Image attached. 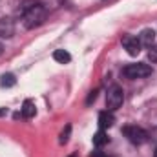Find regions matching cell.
I'll use <instances>...</instances> for the list:
<instances>
[{
	"instance_id": "1",
	"label": "cell",
	"mask_w": 157,
	"mask_h": 157,
	"mask_svg": "<svg viewBox=\"0 0 157 157\" xmlns=\"http://www.w3.org/2000/svg\"><path fill=\"white\" fill-rule=\"evenodd\" d=\"M18 15L22 17L24 28L35 29V28H39V26H42L46 22L48 11H46V6L44 4L35 2V0H28V2H24L18 7Z\"/></svg>"
},
{
	"instance_id": "2",
	"label": "cell",
	"mask_w": 157,
	"mask_h": 157,
	"mask_svg": "<svg viewBox=\"0 0 157 157\" xmlns=\"http://www.w3.org/2000/svg\"><path fill=\"white\" fill-rule=\"evenodd\" d=\"M122 75L130 80H135V78H144L148 75H152V68L144 62H135V64H128L122 68Z\"/></svg>"
},
{
	"instance_id": "3",
	"label": "cell",
	"mask_w": 157,
	"mask_h": 157,
	"mask_svg": "<svg viewBox=\"0 0 157 157\" xmlns=\"http://www.w3.org/2000/svg\"><path fill=\"white\" fill-rule=\"evenodd\" d=\"M122 102H124V91H122V88L117 86V84L112 86L108 90V93H106V108L110 112H115V110H119L122 106Z\"/></svg>"
},
{
	"instance_id": "4",
	"label": "cell",
	"mask_w": 157,
	"mask_h": 157,
	"mask_svg": "<svg viewBox=\"0 0 157 157\" xmlns=\"http://www.w3.org/2000/svg\"><path fill=\"white\" fill-rule=\"evenodd\" d=\"M122 133H124V137H126L132 144H143V143H146V139H148V133H146L143 128L135 126V124L124 126V128H122Z\"/></svg>"
},
{
	"instance_id": "5",
	"label": "cell",
	"mask_w": 157,
	"mask_h": 157,
	"mask_svg": "<svg viewBox=\"0 0 157 157\" xmlns=\"http://www.w3.org/2000/svg\"><path fill=\"white\" fill-rule=\"evenodd\" d=\"M122 46H124V49L128 51V55H132V57H135V55H139L141 53V42L137 37H132V35H126V37H122Z\"/></svg>"
},
{
	"instance_id": "6",
	"label": "cell",
	"mask_w": 157,
	"mask_h": 157,
	"mask_svg": "<svg viewBox=\"0 0 157 157\" xmlns=\"http://www.w3.org/2000/svg\"><path fill=\"white\" fill-rule=\"evenodd\" d=\"M15 35L13 18H0V39H11Z\"/></svg>"
},
{
	"instance_id": "7",
	"label": "cell",
	"mask_w": 157,
	"mask_h": 157,
	"mask_svg": "<svg viewBox=\"0 0 157 157\" xmlns=\"http://www.w3.org/2000/svg\"><path fill=\"white\" fill-rule=\"evenodd\" d=\"M137 39H139V42H141V46L150 48V46L155 44V31H154V29H143V31L139 33Z\"/></svg>"
},
{
	"instance_id": "8",
	"label": "cell",
	"mask_w": 157,
	"mask_h": 157,
	"mask_svg": "<svg viewBox=\"0 0 157 157\" xmlns=\"http://www.w3.org/2000/svg\"><path fill=\"white\" fill-rule=\"evenodd\" d=\"M115 122V117H113V112L106 110V112H101L99 113V126L101 130H106V128H112Z\"/></svg>"
},
{
	"instance_id": "9",
	"label": "cell",
	"mask_w": 157,
	"mask_h": 157,
	"mask_svg": "<svg viewBox=\"0 0 157 157\" xmlns=\"http://www.w3.org/2000/svg\"><path fill=\"white\" fill-rule=\"evenodd\" d=\"M35 113H37V108H35V104H33V101H24V104H22V110H20V115L26 119H31L35 117Z\"/></svg>"
},
{
	"instance_id": "10",
	"label": "cell",
	"mask_w": 157,
	"mask_h": 157,
	"mask_svg": "<svg viewBox=\"0 0 157 157\" xmlns=\"http://www.w3.org/2000/svg\"><path fill=\"white\" fill-rule=\"evenodd\" d=\"M53 60H57L59 64H68L71 60V55L66 49H55L53 51Z\"/></svg>"
},
{
	"instance_id": "11",
	"label": "cell",
	"mask_w": 157,
	"mask_h": 157,
	"mask_svg": "<svg viewBox=\"0 0 157 157\" xmlns=\"http://www.w3.org/2000/svg\"><path fill=\"white\" fill-rule=\"evenodd\" d=\"M110 139H108V135H106V132L104 130H99L95 135H93V144L97 146V148H101V146H104L106 143H108Z\"/></svg>"
},
{
	"instance_id": "12",
	"label": "cell",
	"mask_w": 157,
	"mask_h": 157,
	"mask_svg": "<svg viewBox=\"0 0 157 157\" xmlns=\"http://www.w3.org/2000/svg\"><path fill=\"white\" fill-rule=\"evenodd\" d=\"M17 84V78L13 73H4L2 77H0V86L2 88H11V86H15Z\"/></svg>"
},
{
	"instance_id": "13",
	"label": "cell",
	"mask_w": 157,
	"mask_h": 157,
	"mask_svg": "<svg viewBox=\"0 0 157 157\" xmlns=\"http://www.w3.org/2000/svg\"><path fill=\"white\" fill-rule=\"evenodd\" d=\"M70 133H71V126H70V124H66V128H64V130H62V133H60L59 143H60V144H66V143L70 141Z\"/></svg>"
},
{
	"instance_id": "14",
	"label": "cell",
	"mask_w": 157,
	"mask_h": 157,
	"mask_svg": "<svg viewBox=\"0 0 157 157\" xmlns=\"http://www.w3.org/2000/svg\"><path fill=\"white\" fill-rule=\"evenodd\" d=\"M148 59H150L152 62H157V44L150 46V51H148Z\"/></svg>"
},
{
	"instance_id": "15",
	"label": "cell",
	"mask_w": 157,
	"mask_h": 157,
	"mask_svg": "<svg viewBox=\"0 0 157 157\" xmlns=\"http://www.w3.org/2000/svg\"><path fill=\"white\" fill-rule=\"evenodd\" d=\"M95 99H97V90L90 91V95H88V101H86V104H91V102H95Z\"/></svg>"
},
{
	"instance_id": "16",
	"label": "cell",
	"mask_w": 157,
	"mask_h": 157,
	"mask_svg": "<svg viewBox=\"0 0 157 157\" xmlns=\"http://www.w3.org/2000/svg\"><path fill=\"white\" fill-rule=\"evenodd\" d=\"M7 113V108H0V115H6Z\"/></svg>"
},
{
	"instance_id": "17",
	"label": "cell",
	"mask_w": 157,
	"mask_h": 157,
	"mask_svg": "<svg viewBox=\"0 0 157 157\" xmlns=\"http://www.w3.org/2000/svg\"><path fill=\"white\" fill-rule=\"evenodd\" d=\"M68 157H78V154H70Z\"/></svg>"
},
{
	"instance_id": "18",
	"label": "cell",
	"mask_w": 157,
	"mask_h": 157,
	"mask_svg": "<svg viewBox=\"0 0 157 157\" xmlns=\"http://www.w3.org/2000/svg\"><path fill=\"white\" fill-rule=\"evenodd\" d=\"M2 49H4V46H2V44H0V55H2Z\"/></svg>"
},
{
	"instance_id": "19",
	"label": "cell",
	"mask_w": 157,
	"mask_h": 157,
	"mask_svg": "<svg viewBox=\"0 0 157 157\" xmlns=\"http://www.w3.org/2000/svg\"><path fill=\"white\" fill-rule=\"evenodd\" d=\"M154 157H157V148H155V152H154Z\"/></svg>"
}]
</instances>
